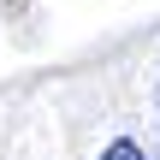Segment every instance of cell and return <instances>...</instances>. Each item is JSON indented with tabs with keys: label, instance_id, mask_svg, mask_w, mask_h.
<instances>
[{
	"label": "cell",
	"instance_id": "cell-1",
	"mask_svg": "<svg viewBox=\"0 0 160 160\" xmlns=\"http://www.w3.org/2000/svg\"><path fill=\"white\" fill-rule=\"evenodd\" d=\"M101 160H148V154H142V142H137V137H113V142L101 148Z\"/></svg>",
	"mask_w": 160,
	"mask_h": 160
}]
</instances>
